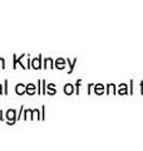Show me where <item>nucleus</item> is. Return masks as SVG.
Listing matches in <instances>:
<instances>
[{
    "instance_id": "obj_8",
    "label": "nucleus",
    "mask_w": 143,
    "mask_h": 151,
    "mask_svg": "<svg viewBox=\"0 0 143 151\" xmlns=\"http://www.w3.org/2000/svg\"><path fill=\"white\" fill-rule=\"evenodd\" d=\"M48 89H49V94H54L55 93L54 84H49V86H48Z\"/></svg>"
},
{
    "instance_id": "obj_9",
    "label": "nucleus",
    "mask_w": 143,
    "mask_h": 151,
    "mask_svg": "<svg viewBox=\"0 0 143 151\" xmlns=\"http://www.w3.org/2000/svg\"><path fill=\"white\" fill-rule=\"evenodd\" d=\"M0 68H5V60H4V58H0Z\"/></svg>"
},
{
    "instance_id": "obj_1",
    "label": "nucleus",
    "mask_w": 143,
    "mask_h": 151,
    "mask_svg": "<svg viewBox=\"0 0 143 151\" xmlns=\"http://www.w3.org/2000/svg\"><path fill=\"white\" fill-rule=\"evenodd\" d=\"M5 117H6L9 125H14L16 122V120H18V116H16L15 110H8L6 113H5Z\"/></svg>"
},
{
    "instance_id": "obj_11",
    "label": "nucleus",
    "mask_w": 143,
    "mask_h": 151,
    "mask_svg": "<svg viewBox=\"0 0 143 151\" xmlns=\"http://www.w3.org/2000/svg\"><path fill=\"white\" fill-rule=\"evenodd\" d=\"M1 115H3V111H0V120H1V121H4V117H3Z\"/></svg>"
},
{
    "instance_id": "obj_10",
    "label": "nucleus",
    "mask_w": 143,
    "mask_h": 151,
    "mask_svg": "<svg viewBox=\"0 0 143 151\" xmlns=\"http://www.w3.org/2000/svg\"><path fill=\"white\" fill-rule=\"evenodd\" d=\"M6 86H8V79H5V94L8 93V87Z\"/></svg>"
},
{
    "instance_id": "obj_3",
    "label": "nucleus",
    "mask_w": 143,
    "mask_h": 151,
    "mask_svg": "<svg viewBox=\"0 0 143 151\" xmlns=\"http://www.w3.org/2000/svg\"><path fill=\"white\" fill-rule=\"evenodd\" d=\"M25 89H26V86H24L23 83H19L15 87V92H16V94H19V96H21V94L25 93Z\"/></svg>"
},
{
    "instance_id": "obj_6",
    "label": "nucleus",
    "mask_w": 143,
    "mask_h": 151,
    "mask_svg": "<svg viewBox=\"0 0 143 151\" xmlns=\"http://www.w3.org/2000/svg\"><path fill=\"white\" fill-rule=\"evenodd\" d=\"M64 92L66 94H72L73 93V86H72V84H66V86L64 87Z\"/></svg>"
},
{
    "instance_id": "obj_4",
    "label": "nucleus",
    "mask_w": 143,
    "mask_h": 151,
    "mask_svg": "<svg viewBox=\"0 0 143 151\" xmlns=\"http://www.w3.org/2000/svg\"><path fill=\"white\" fill-rule=\"evenodd\" d=\"M25 93L28 94H30V96H33V94L35 93V86L33 83H29V84H26V89H25Z\"/></svg>"
},
{
    "instance_id": "obj_12",
    "label": "nucleus",
    "mask_w": 143,
    "mask_h": 151,
    "mask_svg": "<svg viewBox=\"0 0 143 151\" xmlns=\"http://www.w3.org/2000/svg\"><path fill=\"white\" fill-rule=\"evenodd\" d=\"M3 93V91H1V84H0V94Z\"/></svg>"
},
{
    "instance_id": "obj_2",
    "label": "nucleus",
    "mask_w": 143,
    "mask_h": 151,
    "mask_svg": "<svg viewBox=\"0 0 143 151\" xmlns=\"http://www.w3.org/2000/svg\"><path fill=\"white\" fill-rule=\"evenodd\" d=\"M31 68H34V69H40L41 68V55H39L38 58L31 60Z\"/></svg>"
},
{
    "instance_id": "obj_5",
    "label": "nucleus",
    "mask_w": 143,
    "mask_h": 151,
    "mask_svg": "<svg viewBox=\"0 0 143 151\" xmlns=\"http://www.w3.org/2000/svg\"><path fill=\"white\" fill-rule=\"evenodd\" d=\"M55 67L58 68V69H63V68L65 67V60L61 59V58H59V59L55 62Z\"/></svg>"
},
{
    "instance_id": "obj_7",
    "label": "nucleus",
    "mask_w": 143,
    "mask_h": 151,
    "mask_svg": "<svg viewBox=\"0 0 143 151\" xmlns=\"http://www.w3.org/2000/svg\"><path fill=\"white\" fill-rule=\"evenodd\" d=\"M53 60H51L50 58H46L45 59V65H44V68H46V67H53Z\"/></svg>"
}]
</instances>
